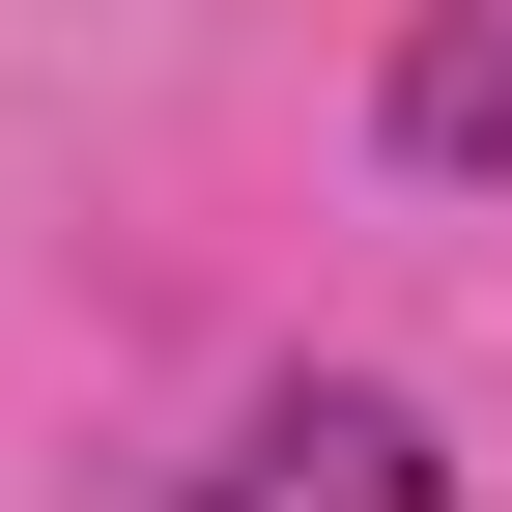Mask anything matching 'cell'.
Masks as SVG:
<instances>
[{
  "mask_svg": "<svg viewBox=\"0 0 512 512\" xmlns=\"http://www.w3.org/2000/svg\"><path fill=\"white\" fill-rule=\"evenodd\" d=\"M200 512H456V456H427V399H370V370H285L200 456Z\"/></svg>",
  "mask_w": 512,
  "mask_h": 512,
  "instance_id": "obj_1",
  "label": "cell"
},
{
  "mask_svg": "<svg viewBox=\"0 0 512 512\" xmlns=\"http://www.w3.org/2000/svg\"><path fill=\"white\" fill-rule=\"evenodd\" d=\"M370 143H399V171H512V29H484V0H456V29H399Z\"/></svg>",
  "mask_w": 512,
  "mask_h": 512,
  "instance_id": "obj_2",
  "label": "cell"
}]
</instances>
